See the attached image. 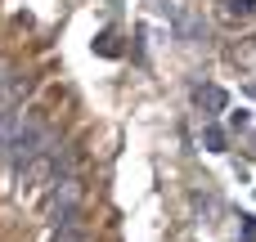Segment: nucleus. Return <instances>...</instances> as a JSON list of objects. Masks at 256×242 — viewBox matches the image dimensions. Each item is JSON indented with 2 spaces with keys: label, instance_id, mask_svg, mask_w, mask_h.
<instances>
[{
  "label": "nucleus",
  "instance_id": "obj_7",
  "mask_svg": "<svg viewBox=\"0 0 256 242\" xmlns=\"http://www.w3.org/2000/svg\"><path fill=\"white\" fill-rule=\"evenodd\" d=\"M230 4H234L238 13H252V9H256V0H230Z\"/></svg>",
  "mask_w": 256,
  "mask_h": 242
},
{
  "label": "nucleus",
  "instance_id": "obj_1",
  "mask_svg": "<svg viewBox=\"0 0 256 242\" xmlns=\"http://www.w3.org/2000/svg\"><path fill=\"white\" fill-rule=\"evenodd\" d=\"M166 18H171V27H176V36L180 40H202V22H198V13L184 4V0H166Z\"/></svg>",
  "mask_w": 256,
  "mask_h": 242
},
{
  "label": "nucleus",
  "instance_id": "obj_6",
  "mask_svg": "<svg viewBox=\"0 0 256 242\" xmlns=\"http://www.w3.org/2000/svg\"><path fill=\"white\" fill-rule=\"evenodd\" d=\"M248 121H252V117H248V112H243V108H238V112H230V126H234V130H243V126H248Z\"/></svg>",
  "mask_w": 256,
  "mask_h": 242
},
{
  "label": "nucleus",
  "instance_id": "obj_4",
  "mask_svg": "<svg viewBox=\"0 0 256 242\" xmlns=\"http://www.w3.org/2000/svg\"><path fill=\"white\" fill-rule=\"evenodd\" d=\"M243 242H256V220L252 216H243Z\"/></svg>",
  "mask_w": 256,
  "mask_h": 242
},
{
  "label": "nucleus",
  "instance_id": "obj_2",
  "mask_svg": "<svg viewBox=\"0 0 256 242\" xmlns=\"http://www.w3.org/2000/svg\"><path fill=\"white\" fill-rule=\"evenodd\" d=\"M194 103L207 112V117H216V112H225V103H230V94L220 90V85H198L194 90Z\"/></svg>",
  "mask_w": 256,
  "mask_h": 242
},
{
  "label": "nucleus",
  "instance_id": "obj_5",
  "mask_svg": "<svg viewBox=\"0 0 256 242\" xmlns=\"http://www.w3.org/2000/svg\"><path fill=\"white\" fill-rule=\"evenodd\" d=\"M94 49H99V54H117V45H112V36H108V31L99 36V45H94Z\"/></svg>",
  "mask_w": 256,
  "mask_h": 242
},
{
  "label": "nucleus",
  "instance_id": "obj_3",
  "mask_svg": "<svg viewBox=\"0 0 256 242\" xmlns=\"http://www.w3.org/2000/svg\"><path fill=\"white\" fill-rule=\"evenodd\" d=\"M202 144H207V153H225V130L220 126H207L202 130Z\"/></svg>",
  "mask_w": 256,
  "mask_h": 242
}]
</instances>
